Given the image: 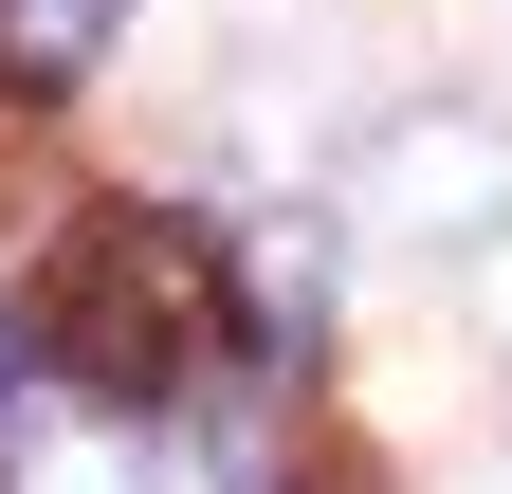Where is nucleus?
<instances>
[{
  "label": "nucleus",
  "instance_id": "2",
  "mask_svg": "<svg viewBox=\"0 0 512 494\" xmlns=\"http://www.w3.org/2000/svg\"><path fill=\"white\" fill-rule=\"evenodd\" d=\"M348 220H366V238H421V257L512 238V129H494V110H458V92H439V110H384Z\"/></svg>",
  "mask_w": 512,
  "mask_h": 494
},
{
  "label": "nucleus",
  "instance_id": "3",
  "mask_svg": "<svg viewBox=\"0 0 512 494\" xmlns=\"http://www.w3.org/2000/svg\"><path fill=\"white\" fill-rule=\"evenodd\" d=\"M110 37H128V0H0V74L19 92H92Z\"/></svg>",
  "mask_w": 512,
  "mask_h": 494
},
{
  "label": "nucleus",
  "instance_id": "1",
  "mask_svg": "<svg viewBox=\"0 0 512 494\" xmlns=\"http://www.w3.org/2000/svg\"><path fill=\"white\" fill-rule=\"evenodd\" d=\"M37 366L74 403H110V421L202 403L238 366V257L202 220H92L74 257H55V293H37Z\"/></svg>",
  "mask_w": 512,
  "mask_h": 494
},
{
  "label": "nucleus",
  "instance_id": "5",
  "mask_svg": "<svg viewBox=\"0 0 512 494\" xmlns=\"http://www.w3.org/2000/svg\"><path fill=\"white\" fill-rule=\"evenodd\" d=\"M0 385H19V330H0Z\"/></svg>",
  "mask_w": 512,
  "mask_h": 494
},
{
  "label": "nucleus",
  "instance_id": "4",
  "mask_svg": "<svg viewBox=\"0 0 512 494\" xmlns=\"http://www.w3.org/2000/svg\"><path fill=\"white\" fill-rule=\"evenodd\" d=\"M19 494H128V458H110V403H74V440H55Z\"/></svg>",
  "mask_w": 512,
  "mask_h": 494
}]
</instances>
